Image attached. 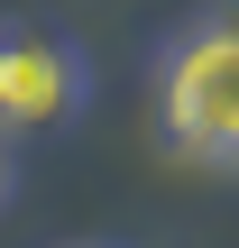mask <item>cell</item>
<instances>
[{"label":"cell","mask_w":239,"mask_h":248,"mask_svg":"<svg viewBox=\"0 0 239 248\" xmlns=\"http://www.w3.org/2000/svg\"><path fill=\"white\" fill-rule=\"evenodd\" d=\"M157 110H166V138L193 166H239V9L230 18H203L166 55Z\"/></svg>","instance_id":"1"},{"label":"cell","mask_w":239,"mask_h":248,"mask_svg":"<svg viewBox=\"0 0 239 248\" xmlns=\"http://www.w3.org/2000/svg\"><path fill=\"white\" fill-rule=\"evenodd\" d=\"M83 101V64L46 28H0V138L9 129H55Z\"/></svg>","instance_id":"2"},{"label":"cell","mask_w":239,"mask_h":248,"mask_svg":"<svg viewBox=\"0 0 239 248\" xmlns=\"http://www.w3.org/2000/svg\"><path fill=\"white\" fill-rule=\"evenodd\" d=\"M9 184H18V156H9V138H0V202H9Z\"/></svg>","instance_id":"3"}]
</instances>
